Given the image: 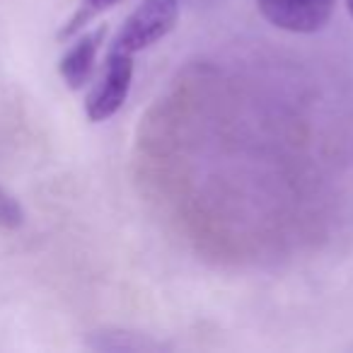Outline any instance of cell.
I'll return each mask as SVG.
<instances>
[{"label":"cell","instance_id":"277c9868","mask_svg":"<svg viewBox=\"0 0 353 353\" xmlns=\"http://www.w3.org/2000/svg\"><path fill=\"white\" fill-rule=\"evenodd\" d=\"M104 37H107V27H97L94 32L90 34L80 37L68 51L65 56L61 59V78L65 80L70 90H80L85 83L90 80L92 75V68H94V59H97V51L102 46Z\"/></svg>","mask_w":353,"mask_h":353},{"label":"cell","instance_id":"ba28073f","mask_svg":"<svg viewBox=\"0 0 353 353\" xmlns=\"http://www.w3.org/2000/svg\"><path fill=\"white\" fill-rule=\"evenodd\" d=\"M346 10H348V15L353 17V0H346Z\"/></svg>","mask_w":353,"mask_h":353},{"label":"cell","instance_id":"7a4b0ae2","mask_svg":"<svg viewBox=\"0 0 353 353\" xmlns=\"http://www.w3.org/2000/svg\"><path fill=\"white\" fill-rule=\"evenodd\" d=\"M133 80V56L109 51L104 73L92 88L85 102V114L90 121H107L123 107Z\"/></svg>","mask_w":353,"mask_h":353},{"label":"cell","instance_id":"8992f818","mask_svg":"<svg viewBox=\"0 0 353 353\" xmlns=\"http://www.w3.org/2000/svg\"><path fill=\"white\" fill-rule=\"evenodd\" d=\"M119 0H83L80 10L73 15V20L68 22V27H63L61 37H73L78 30H83L90 20H94L97 15H102L104 10H109L112 6H117Z\"/></svg>","mask_w":353,"mask_h":353},{"label":"cell","instance_id":"5b68a950","mask_svg":"<svg viewBox=\"0 0 353 353\" xmlns=\"http://www.w3.org/2000/svg\"><path fill=\"white\" fill-rule=\"evenodd\" d=\"M85 346L99 353H162L170 348L167 343L157 341L148 334L117 327L90 332L88 339H85Z\"/></svg>","mask_w":353,"mask_h":353},{"label":"cell","instance_id":"6da1fadb","mask_svg":"<svg viewBox=\"0 0 353 353\" xmlns=\"http://www.w3.org/2000/svg\"><path fill=\"white\" fill-rule=\"evenodd\" d=\"M179 10H182L179 0H143L117 32V37L109 44V51L133 56L152 46L174 30Z\"/></svg>","mask_w":353,"mask_h":353},{"label":"cell","instance_id":"52a82bcc","mask_svg":"<svg viewBox=\"0 0 353 353\" xmlns=\"http://www.w3.org/2000/svg\"><path fill=\"white\" fill-rule=\"evenodd\" d=\"M25 223V211L17 203V199H12L6 189L0 187V225L8 230H17Z\"/></svg>","mask_w":353,"mask_h":353},{"label":"cell","instance_id":"3957f363","mask_svg":"<svg viewBox=\"0 0 353 353\" xmlns=\"http://www.w3.org/2000/svg\"><path fill=\"white\" fill-rule=\"evenodd\" d=\"M266 22L293 34H314L329 25L336 0H256Z\"/></svg>","mask_w":353,"mask_h":353}]
</instances>
